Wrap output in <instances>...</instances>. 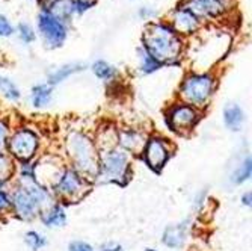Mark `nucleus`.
<instances>
[{
    "label": "nucleus",
    "instance_id": "nucleus-23",
    "mask_svg": "<svg viewBox=\"0 0 252 251\" xmlns=\"http://www.w3.org/2000/svg\"><path fill=\"white\" fill-rule=\"evenodd\" d=\"M14 173H15V165L12 162V159L3 151H0V180L6 181L14 176Z\"/></svg>",
    "mask_w": 252,
    "mask_h": 251
},
{
    "label": "nucleus",
    "instance_id": "nucleus-16",
    "mask_svg": "<svg viewBox=\"0 0 252 251\" xmlns=\"http://www.w3.org/2000/svg\"><path fill=\"white\" fill-rule=\"evenodd\" d=\"M120 143H121L124 151L136 153L139 150H144V145L147 141H144L142 135L137 133L136 130H124L120 135Z\"/></svg>",
    "mask_w": 252,
    "mask_h": 251
},
{
    "label": "nucleus",
    "instance_id": "nucleus-17",
    "mask_svg": "<svg viewBox=\"0 0 252 251\" xmlns=\"http://www.w3.org/2000/svg\"><path fill=\"white\" fill-rule=\"evenodd\" d=\"M52 96H53V88L49 83H41L32 88L31 93V103L33 108L41 109L45 108L50 102H52Z\"/></svg>",
    "mask_w": 252,
    "mask_h": 251
},
{
    "label": "nucleus",
    "instance_id": "nucleus-18",
    "mask_svg": "<svg viewBox=\"0 0 252 251\" xmlns=\"http://www.w3.org/2000/svg\"><path fill=\"white\" fill-rule=\"evenodd\" d=\"M80 70H83V67H82L80 64H68V65H63V67L58 68L56 72H53V73L50 74V77H49V85H50V86L58 85V83H61L62 80H65L66 77H70L71 74H74V73H77V72H80Z\"/></svg>",
    "mask_w": 252,
    "mask_h": 251
},
{
    "label": "nucleus",
    "instance_id": "nucleus-35",
    "mask_svg": "<svg viewBox=\"0 0 252 251\" xmlns=\"http://www.w3.org/2000/svg\"><path fill=\"white\" fill-rule=\"evenodd\" d=\"M145 251H157V250H153V248H147Z\"/></svg>",
    "mask_w": 252,
    "mask_h": 251
},
{
    "label": "nucleus",
    "instance_id": "nucleus-1",
    "mask_svg": "<svg viewBox=\"0 0 252 251\" xmlns=\"http://www.w3.org/2000/svg\"><path fill=\"white\" fill-rule=\"evenodd\" d=\"M50 191L38 183L35 177H18V183L11 194L12 209L15 215L25 221H32L42 211L53 204Z\"/></svg>",
    "mask_w": 252,
    "mask_h": 251
},
{
    "label": "nucleus",
    "instance_id": "nucleus-9",
    "mask_svg": "<svg viewBox=\"0 0 252 251\" xmlns=\"http://www.w3.org/2000/svg\"><path fill=\"white\" fill-rule=\"evenodd\" d=\"M38 28L42 35L45 45L50 49H58L66 39V28L63 21L52 15L49 11H44L38 17Z\"/></svg>",
    "mask_w": 252,
    "mask_h": 251
},
{
    "label": "nucleus",
    "instance_id": "nucleus-13",
    "mask_svg": "<svg viewBox=\"0 0 252 251\" xmlns=\"http://www.w3.org/2000/svg\"><path fill=\"white\" fill-rule=\"evenodd\" d=\"M188 230H189V221H181L178 224L169 225L163 232L162 241L169 248H181L188 239L186 238Z\"/></svg>",
    "mask_w": 252,
    "mask_h": 251
},
{
    "label": "nucleus",
    "instance_id": "nucleus-3",
    "mask_svg": "<svg viewBox=\"0 0 252 251\" xmlns=\"http://www.w3.org/2000/svg\"><path fill=\"white\" fill-rule=\"evenodd\" d=\"M68 156L71 157L74 164V170L79 171L86 179H95L98 171V153L86 135L83 133H73L66 143Z\"/></svg>",
    "mask_w": 252,
    "mask_h": 251
},
{
    "label": "nucleus",
    "instance_id": "nucleus-10",
    "mask_svg": "<svg viewBox=\"0 0 252 251\" xmlns=\"http://www.w3.org/2000/svg\"><path fill=\"white\" fill-rule=\"evenodd\" d=\"M171 157V145L168 140L160 138V136H153V138L147 140L144 145V159L147 165L154 170L160 171Z\"/></svg>",
    "mask_w": 252,
    "mask_h": 251
},
{
    "label": "nucleus",
    "instance_id": "nucleus-11",
    "mask_svg": "<svg viewBox=\"0 0 252 251\" xmlns=\"http://www.w3.org/2000/svg\"><path fill=\"white\" fill-rule=\"evenodd\" d=\"M186 9L199 17H219L228 8V0H188Z\"/></svg>",
    "mask_w": 252,
    "mask_h": 251
},
{
    "label": "nucleus",
    "instance_id": "nucleus-20",
    "mask_svg": "<svg viewBox=\"0 0 252 251\" xmlns=\"http://www.w3.org/2000/svg\"><path fill=\"white\" fill-rule=\"evenodd\" d=\"M251 173H252L251 156H246L242 161V164L234 170V173L231 176V181L236 185H240V183H243V181H246L251 177Z\"/></svg>",
    "mask_w": 252,
    "mask_h": 251
},
{
    "label": "nucleus",
    "instance_id": "nucleus-32",
    "mask_svg": "<svg viewBox=\"0 0 252 251\" xmlns=\"http://www.w3.org/2000/svg\"><path fill=\"white\" fill-rule=\"evenodd\" d=\"M251 197H252V194L249 191L242 197V203L245 204V206H251Z\"/></svg>",
    "mask_w": 252,
    "mask_h": 251
},
{
    "label": "nucleus",
    "instance_id": "nucleus-5",
    "mask_svg": "<svg viewBox=\"0 0 252 251\" xmlns=\"http://www.w3.org/2000/svg\"><path fill=\"white\" fill-rule=\"evenodd\" d=\"M216 80L210 74H190L180 86V97L193 108L205 106L215 91Z\"/></svg>",
    "mask_w": 252,
    "mask_h": 251
},
{
    "label": "nucleus",
    "instance_id": "nucleus-15",
    "mask_svg": "<svg viewBox=\"0 0 252 251\" xmlns=\"http://www.w3.org/2000/svg\"><path fill=\"white\" fill-rule=\"evenodd\" d=\"M223 123L225 126L233 130L239 132L245 123V113L237 103H226L223 108Z\"/></svg>",
    "mask_w": 252,
    "mask_h": 251
},
{
    "label": "nucleus",
    "instance_id": "nucleus-24",
    "mask_svg": "<svg viewBox=\"0 0 252 251\" xmlns=\"http://www.w3.org/2000/svg\"><path fill=\"white\" fill-rule=\"evenodd\" d=\"M0 93H2L9 100H18L20 99V89L6 77L0 76Z\"/></svg>",
    "mask_w": 252,
    "mask_h": 251
},
{
    "label": "nucleus",
    "instance_id": "nucleus-30",
    "mask_svg": "<svg viewBox=\"0 0 252 251\" xmlns=\"http://www.w3.org/2000/svg\"><path fill=\"white\" fill-rule=\"evenodd\" d=\"M8 143V126L5 121L0 120V151H3Z\"/></svg>",
    "mask_w": 252,
    "mask_h": 251
},
{
    "label": "nucleus",
    "instance_id": "nucleus-2",
    "mask_svg": "<svg viewBox=\"0 0 252 251\" xmlns=\"http://www.w3.org/2000/svg\"><path fill=\"white\" fill-rule=\"evenodd\" d=\"M181 39L168 25H150L144 34V49L160 64L174 62L181 52Z\"/></svg>",
    "mask_w": 252,
    "mask_h": 251
},
{
    "label": "nucleus",
    "instance_id": "nucleus-22",
    "mask_svg": "<svg viewBox=\"0 0 252 251\" xmlns=\"http://www.w3.org/2000/svg\"><path fill=\"white\" fill-rule=\"evenodd\" d=\"M25 242L26 245L32 250V251H39L42 250L45 245H47V239H45L44 235H41L36 230H29L25 233Z\"/></svg>",
    "mask_w": 252,
    "mask_h": 251
},
{
    "label": "nucleus",
    "instance_id": "nucleus-14",
    "mask_svg": "<svg viewBox=\"0 0 252 251\" xmlns=\"http://www.w3.org/2000/svg\"><path fill=\"white\" fill-rule=\"evenodd\" d=\"M39 218L49 229H61L66 224V212L62 204H52L50 208L39 214Z\"/></svg>",
    "mask_w": 252,
    "mask_h": 251
},
{
    "label": "nucleus",
    "instance_id": "nucleus-19",
    "mask_svg": "<svg viewBox=\"0 0 252 251\" xmlns=\"http://www.w3.org/2000/svg\"><path fill=\"white\" fill-rule=\"evenodd\" d=\"M137 55H139V62H141V70L142 73L145 74H150V73H154L156 70H158L160 68V64L158 61H156L144 47L137 49Z\"/></svg>",
    "mask_w": 252,
    "mask_h": 251
},
{
    "label": "nucleus",
    "instance_id": "nucleus-12",
    "mask_svg": "<svg viewBox=\"0 0 252 251\" xmlns=\"http://www.w3.org/2000/svg\"><path fill=\"white\" fill-rule=\"evenodd\" d=\"M199 28V18L186 8H178L172 14V29L177 34H193Z\"/></svg>",
    "mask_w": 252,
    "mask_h": 251
},
{
    "label": "nucleus",
    "instance_id": "nucleus-26",
    "mask_svg": "<svg viewBox=\"0 0 252 251\" xmlns=\"http://www.w3.org/2000/svg\"><path fill=\"white\" fill-rule=\"evenodd\" d=\"M9 209H12L11 195L5 191H0V214H3Z\"/></svg>",
    "mask_w": 252,
    "mask_h": 251
},
{
    "label": "nucleus",
    "instance_id": "nucleus-8",
    "mask_svg": "<svg viewBox=\"0 0 252 251\" xmlns=\"http://www.w3.org/2000/svg\"><path fill=\"white\" fill-rule=\"evenodd\" d=\"M201 113L196 108L186 105V103H177L169 108L166 112V124L169 129L178 135H186L198 124Z\"/></svg>",
    "mask_w": 252,
    "mask_h": 251
},
{
    "label": "nucleus",
    "instance_id": "nucleus-33",
    "mask_svg": "<svg viewBox=\"0 0 252 251\" xmlns=\"http://www.w3.org/2000/svg\"><path fill=\"white\" fill-rule=\"evenodd\" d=\"M145 14H147V15H156V12H153V11H145V9H142V11H141V15H145Z\"/></svg>",
    "mask_w": 252,
    "mask_h": 251
},
{
    "label": "nucleus",
    "instance_id": "nucleus-31",
    "mask_svg": "<svg viewBox=\"0 0 252 251\" xmlns=\"http://www.w3.org/2000/svg\"><path fill=\"white\" fill-rule=\"evenodd\" d=\"M98 251H124V248L117 242H106L98 248Z\"/></svg>",
    "mask_w": 252,
    "mask_h": 251
},
{
    "label": "nucleus",
    "instance_id": "nucleus-29",
    "mask_svg": "<svg viewBox=\"0 0 252 251\" xmlns=\"http://www.w3.org/2000/svg\"><path fill=\"white\" fill-rule=\"evenodd\" d=\"M68 251H94V248L91 247L88 242L83 241H74L68 247Z\"/></svg>",
    "mask_w": 252,
    "mask_h": 251
},
{
    "label": "nucleus",
    "instance_id": "nucleus-6",
    "mask_svg": "<svg viewBox=\"0 0 252 251\" xmlns=\"http://www.w3.org/2000/svg\"><path fill=\"white\" fill-rule=\"evenodd\" d=\"M52 189L63 201L73 203L80 200L89 191V181L74 168H65Z\"/></svg>",
    "mask_w": 252,
    "mask_h": 251
},
{
    "label": "nucleus",
    "instance_id": "nucleus-25",
    "mask_svg": "<svg viewBox=\"0 0 252 251\" xmlns=\"http://www.w3.org/2000/svg\"><path fill=\"white\" fill-rule=\"evenodd\" d=\"M18 35H20V38L25 42H32L35 39L33 29L29 25H26V23H21V25L18 26Z\"/></svg>",
    "mask_w": 252,
    "mask_h": 251
},
{
    "label": "nucleus",
    "instance_id": "nucleus-21",
    "mask_svg": "<svg viewBox=\"0 0 252 251\" xmlns=\"http://www.w3.org/2000/svg\"><path fill=\"white\" fill-rule=\"evenodd\" d=\"M93 72L94 74L101 79V80H112L117 76V70L115 67H112L110 64H107L106 61H97L93 65Z\"/></svg>",
    "mask_w": 252,
    "mask_h": 251
},
{
    "label": "nucleus",
    "instance_id": "nucleus-7",
    "mask_svg": "<svg viewBox=\"0 0 252 251\" xmlns=\"http://www.w3.org/2000/svg\"><path fill=\"white\" fill-rule=\"evenodd\" d=\"M6 147L11 156L18 159L20 162H32L39 147L38 135L31 129H18L11 135Z\"/></svg>",
    "mask_w": 252,
    "mask_h": 251
},
{
    "label": "nucleus",
    "instance_id": "nucleus-28",
    "mask_svg": "<svg viewBox=\"0 0 252 251\" xmlns=\"http://www.w3.org/2000/svg\"><path fill=\"white\" fill-rule=\"evenodd\" d=\"M91 5H93V3H89L88 0H74V2H71V9H73V12L82 14L86 9H89Z\"/></svg>",
    "mask_w": 252,
    "mask_h": 251
},
{
    "label": "nucleus",
    "instance_id": "nucleus-27",
    "mask_svg": "<svg viewBox=\"0 0 252 251\" xmlns=\"http://www.w3.org/2000/svg\"><path fill=\"white\" fill-rule=\"evenodd\" d=\"M12 34L14 29L11 26V23L3 15H0V36H11Z\"/></svg>",
    "mask_w": 252,
    "mask_h": 251
},
{
    "label": "nucleus",
    "instance_id": "nucleus-34",
    "mask_svg": "<svg viewBox=\"0 0 252 251\" xmlns=\"http://www.w3.org/2000/svg\"><path fill=\"white\" fill-rule=\"evenodd\" d=\"M3 185H5V181H2V180H0V189L3 188Z\"/></svg>",
    "mask_w": 252,
    "mask_h": 251
},
{
    "label": "nucleus",
    "instance_id": "nucleus-4",
    "mask_svg": "<svg viewBox=\"0 0 252 251\" xmlns=\"http://www.w3.org/2000/svg\"><path fill=\"white\" fill-rule=\"evenodd\" d=\"M128 168L130 162L127 151L123 148H110L98 159L97 177L104 183H124Z\"/></svg>",
    "mask_w": 252,
    "mask_h": 251
}]
</instances>
